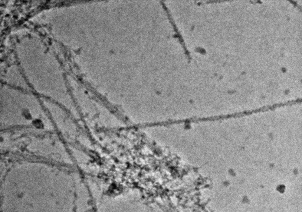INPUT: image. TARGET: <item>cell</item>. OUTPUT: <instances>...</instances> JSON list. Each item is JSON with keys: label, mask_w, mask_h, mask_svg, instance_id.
<instances>
[{"label": "cell", "mask_w": 302, "mask_h": 212, "mask_svg": "<svg viewBox=\"0 0 302 212\" xmlns=\"http://www.w3.org/2000/svg\"><path fill=\"white\" fill-rule=\"evenodd\" d=\"M162 4L164 10L166 11V14H167L168 17V19H169L170 23H171V25L173 26L174 30V32H175V34H175V36L178 39L180 43L182 46L183 49H184V52H185V54H186L188 59H189V60H191V59H192V57H191L190 53L189 52V51L187 49L184 40L183 39L182 36L181 35V33H180L179 31L178 28L176 24H175V22L174 21L172 16V14H171L168 8L166 5L164 4V3H162Z\"/></svg>", "instance_id": "obj_1"}]
</instances>
